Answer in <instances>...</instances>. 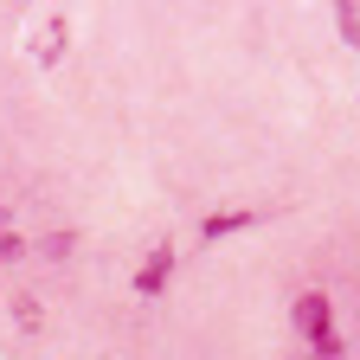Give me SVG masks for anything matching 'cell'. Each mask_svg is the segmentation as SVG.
I'll list each match as a JSON object with an SVG mask.
<instances>
[{
  "mask_svg": "<svg viewBox=\"0 0 360 360\" xmlns=\"http://www.w3.org/2000/svg\"><path fill=\"white\" fill-rule=\"evenodd\" d=\"M296 328L309 335V347L322 354V360H341V335H335V309H328V296H322V290L296 296Z\"/></svg>",
  "mask_w": 360,
  "mask_h": 360,
  "instance_id": "cell-1",
  "label": "cell"
},
{
  "mask_svg": "<svg viewBox=\"0 0 360 360\" xmlns=\"http://www.w3.org/2000/svg\"><path fill=\"white\" fill-rule=\"evenodd\" d=\"M167 277H174V251H167V245H155V251H148V264L135 270V296H161V283H167Z\"/></svg>",
  "mask_w": 360,
  "mask_h": 360,
  "instance_id": "cell-2",
  "label": "cell"
},
{
  "mask_svg": "<svg viewBox=\"0 0 360 360\" xmlns=\"http://www.w3.org/2000/svg\"><path fill=\"white\" fill-rule=\"evenodd\" d=\"M238 225H251V212H212L200 225V238H225V232H238Z\"/></svg>",
  "mask_w": 360,
  "mask_h": 360,
  "instance_id": "cell-3",
  "label": "cell"
},
{
  "mask_svg": "<svg viewBox=\"0 0 360 360\" xmlns=\"http://www.w3.org/2000/svg\"><path fill=\"white\" fill-rule=\"evenodd\" d=\"M58 52H65V20H52V26H45V32H39V58H45V65H52Z\"/></svg>",
  "mask_w": 360,
  "mask_h": 360,
  "instance_id": "cell-4",
  "label": "cell"
},
{
  "mask_svg": "<svg viewBox=\"0 0 360 360\" xmlns=\"http://www.w3.org/2000/svg\"><path fill=\"white\" fill-rule=\"evenodd\" d=\"M335 20H341V39L360 45V7H335Z\"/></svg>",
  "mask_w": 360,
  "mask_h": 360,
  "instance_id": "cell-5",
  "label": "cell"
}]
</instances>
